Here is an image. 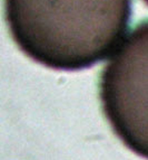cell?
I'll return each mask as SVG.
<instances>
[{"label":"cell","instance_id":"obj_1","mask_svg":"<svg viewBox=\"0 0 148 160\" xmlns=\"http://www.w3.org/2000/svg\"><path fill=\"white\" fill-rule=\"evenodd\" d=\"M13 42L36 63L58 71L94 66L126 32L132 0H5Z\"/></svg>","mask_w":148,"mask_h":160},{"label":"cell","instance_id":"obj_2","mask_svg":"<svg viewBox=\"0 0 148 160\" xmlns=\"http://www.w3.org/2000/svg\"><path fill=\"white\" fill-rule=\"evenodd\" d=\"M99 96L114 133L148 160V20L130 32L104 67Z\"/></svg>","mask_w":148,"mask_h":160},{"label":"cell","instance_id":"obj_3","mask_svg":"<svg viewBox=\"0 0 148 160\" xmlns=\"http://www.w3.org/2000/svg\"><path fill=\"white\" fill-rule=\"evenodd\" d=\"M144 1H145V2H146V3H147V5H148V0H144Z\"/></svg>","mask_w":148,"mask_h":160}]
</instances>
